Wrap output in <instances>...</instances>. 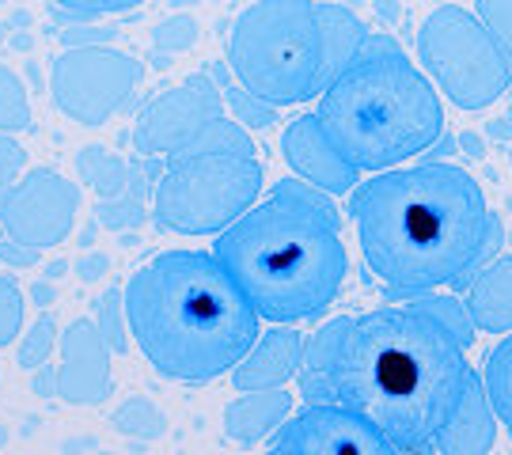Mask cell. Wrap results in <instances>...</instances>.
<instances>
[{"label":"cell","mask_w":512,"mask_h":455,"mask_svg":"<svg viewBox=\"0 0 512 455\" xmlns=\"http://www.w3.org/2000/svg\"><path fill=\"white\" fill-rule=\"evenodd\" d=\"M467 311L482 334L512 330V258L497 255L467 281Z\"/></svg>","instance_id":"cell-18"},{"label":"cell","mask_w":512,"mask_h":455,"mask_svg":"<svg viewBox=\"0 0 512 455\" xmlns=\"http://www.w3.org/2000/svg\"><path fill=\"white\" fill-rule=\"evenodd\" d=\"M99 315H103V323H99V330H103V338H107L110 349H126V304H122V311H118V289L107 292L103 300H99Z\"/></svg>","instance_id":"cell-26"},{"label":"cell","mask_w":512,"mask_h":455,"mask_svg":"<svg viewBox=\"0 0 512 455\" xmlns=\"http://www.w3.org/2000/svg\"><path fill=\"white\" fill-rule=\"evenodd\" d=\"M497 414L490 406V395H486V383H482V372L467 383L463 399H459L452 421L444 425V433L433 440L429 455H486L494 452L497 444Z\"/></svg>","instance_id":"cell-16"},{"label":"cell","mask_w":512,"mask_h":455,"mask_svg":"<svg viewBox=\"0 0 512 455\" xmlns=\"http://www.w3.org/2000/svg\"><path fill=\"white\" fill-rule=\"evenodd\" d=\"M31 126V95L16 69L0 65V133H23Z\"/></svg>","instance_id":"cell-20"},{"label":"cell","mask_w":512,"mask_h":455,"mask_svg":"<svg viewBox=\"0 0 512 455\" xmlns=\"http://www.w3.org/2000/svg\"><path fill=\"white\" fill-rule=\"evenodd\" d=\"M361 258L387 300L467 289L501 255L505 228L486 190L459 164L387 167L349 190Z\"/></svg>","instance_id":"cell-2"},{"label":"cell","mask_w":512,"mask_h":455,"mask_svg":"<svg viewBox=\"0 0 512 455\" xmlns=\"http://www.w3.org/2000/svg\"><path fill=\"white\" fill-rule=\"evenodd\" d=\"M145 80L141 57L110 46H73L50 65V99L76 126H103L133 103Z\"/></svg>","instance_id":"cell-9"},{"label":"cell","mask_w":512,"mask_h":455,"mask_svg":"<svg viewBox=\"0 0 512 455\" xmlns=\"http://www.w3.org/2000/svg\"><path fill=\"white\" fill-rule=\"evenodd\" d=\"M289 414H293V395L285 387L239 391V399L224 406V437L236 448H255L266 437H274Z\"/></svg>","instance_id":"cell-17"},{"label":"cell","mask_w":512,"mask_h":455,"mask_svg":"<svg viewBox=\"0 0 512 455\" xmlns=\"http://www.w3.org/2000/svg\"><path fill=\"white\" fill-rule=\"evenodd\" d=\"M27 319V304H23V289L12 277H0V349H8L19 338Z\"/></svg>","instance_id":"cell-24"},{"label":"cell","mask_w":512,"mask_h":455,"mask_svg":"<svg viewBox=\"0 0 512 455\" xmlns=\"http://www.w3.org/2000/svg\"><path fill=\"white\" fill-rule=\"evenodd\" d=\"M475 12L501 42V50L512 57V0H475Z\"/></svg>","instance_id":"cell-25"},{"label":"cell","mask_w":512,"mask_h":455,"mask_svg":"<svg viewBox=\"0 0 512 455\" xmlns=\"http://www.w3.org/2000/svg\"><path fill=\"white\" fill-rule=\"evenodd\" d=\"M213 255L270 323H315L330 311L349 277L342 217L330 194L304 179H277L232 220Z\"/></svg>","instance_id":"cell-3"},{"label":"cell","mask_w":512,"mask_h":455,"mask_svg":"<svg viewBox=\"0 0 512 455\" xmlns=\"http://www.w3.org/2000/svg\"><path fill=\"white\" fill-rule=\"evenodd\" d=\"M258 152L198 148L179 152L160 175L152 198V224L171 236H220L262 198Z\"/></svg>","instance_id":"cell-7"},{"label":"cell","mask_w":512,"mask_h":455,"mask_svg":"<svg viewBox=\"0 0 512 455\" xmlns=\"http://www.w3.org/2000/svg\"><path fill=\"white\" fill-rule=\"evenodd\" d=\"M224 114V95L209 76H186L179 88L164 91L152 107L141 114L133 129V145L141 156H179L194 145L213 118Z\"/></svg>","instance_id":"cell-12"},{"label":"cell","mask_w":512,"mask_h":455,"mask_svg":"<svg viewBox=\"0 0 512 455\" xmlns=\"http://www.w3.org/2000/svg\"><path fill=\"white\" fill-rule=\"evenodd\" d=\"M54 349H57L54 315L42 311L35 323L27 327V334H23V342H19V349H16V361H19V368H42Z\"/></svg>","instance_id":"cell-23"},{"label":"cell","mask_w":512,"mask_h":455,"mask_svg":"<svg viewBox=\"0 0 512 455\" xmlns=\"http://www.w3.org/2000/svg\"><path fill=\"white\" fill-rule=\"evenodd\" d=\"M281 156L293 167L296 179H304L330 198H342L361 182V167L338 148V141L330 137V129L323 126V118L315 110L296 114L293 122L281 129Z\"/></svg>","instance_id":"cell-13"},{"label":"cell","mask_w":512,"mask_h":455,"mask_svg":"<svg viewBox=\"0 0 512 455\" xmlns=\"http://www.w3.org/2000/svg\"><path fill=\"white\" fill-rule=\"evenodd\" d=\"M198 42V23L190 16H179V19H167L164 27L156 31V46L160 50H175V54H183Z\"/></svg>","instance_id":"cell-28"},{"label":"cell","mask_w":512,"mask_h":455,"mask_svg":"<svg viewBox=\"0 0 512 455\" xmlns=\"http://www.w3.org/2000/svg\"><path fill=\"white\" fill-rule=\"evenodd\" d=\"M129 338L145 361L179 383L228 376L258 338L262 315L213 251H164L122 289Z\"/></svg>","instance_id":"cell-4"},{"label":"cell","mask_w":512,"mask_h":455,"mask_svg":"<svg viewBox=\"0 0 512 455\" xmlns=\"http://www.w3.org/2000/svg\"><path fill=\"white\" fill-rule=\"evenodd\" d=\"M315 114L361 171L410 164L444 137V95L387 35L365 38L323 88Z\"/></svg>","instance_id":"cell-5"},{"label":"cell","mask_w":512,"mask_h":455,"mask_svg":"<svg viewBox=\"0 0 512 455\" xmlns=\"http://www.w3.org/2000/svg\"><path fill=\"white\" fill-rule=\"evenodd\" d=\"M103 270H107V258H103V255H95L92 266H88V262L80 266V273H84V277H95V273H103Z\"/></svg>","instance_id":"cell-30"},{"label":"cell","mask_w":512,"mask_h":455,"mask_svg":"<svg viewBox=\"0 0 512 455\" xmlns=\"http://www.w3.org/2000/svg\"><path fill=\"white\" fill-rule=\"evenodd\" d=\"M54 4L65 8V12H73V16L99 19V16H118V12H133V8H141L148 0H54Z\"/></svg>","instance_id":"cell-27"},{"label":"cell","mask_w":512,"mask_h":455,"mask_svg":"<svg viewBox=\"0 0 512 455\" xmlns=\"http://www.w3.org/2000/svg\"><path fill=\"white\" fill-rule=\"evenodd\" d=\"M308 338L293 323H274L270 330H258L251 349L228 372L236 391H258V387H285L304 364Z\"/></svg>","instance_id":"cell-15"},{"label":"cell","mask_w":512,"mask_h":455,"mask_svg":"<svg viewBox=\"0 0 512 455\" xmlns=\"http://www.w3.org/2000/svg\"><path fill=\"white\" fill-rule=\"evenodd\" d=\"M274 455H403L380 425L334 402H308L266 440Z\"/></svg>","instance_id":"cell-11"},{"label":"cell","mask_w":512,"mask_h":455,"mask_svg":"<svg viewBox=\"0 0 512 455\" xmlns=\"http://www.w3.org/2000/svg\"><path fill=\"white\" fill-rule=\"evenodd\" d=\"M110 346L95 319H73L61 334V368H57L54 395L76 406H95L110 399Z\"/></svg>","instance_id":"cell-14"},{"label":"cell","mask_w":512,"mask_h":455,"mask_svg":"<svg viewBox=\"0 0 512 455\" xmlns=\"http://www.w3.org/2000/svg\"><path fill=\"white\" fill-rule=\"evenodd\" d=\"M23 171H27V152H23V145L0 133V190L12 186Z\"/></svg>","instance_id":"cell-29"},{"label":"cell","mask_w":512,"mask_h":455,"mask_svg":"<svg viewBox=\"0 0 512 455\" xmlns=\"http://www.w3.org/2000/svg\"><path fill=\"white\" fill-rule=\"evenodd\" d=\"M80 171H84V179L99 186L103 194H114V190H122L129 179V167L126 160H118V156H110L103 148H88V152H80Z\"/></svg>","instance_id":"cell-22"},{"label":"cell","mask_w":512,"mask_h":455,"mask_svg":"<svg viewBox=\"0 0 512 455\" xmlns=\"http://www.w3.org/2000/svg\"><path fill=\"white\" fill-rule=\"evenodd\" d=\"M467 342L425 300L338 315L308 338L304 402H334L380 425L403 455H429L478 372Z\"/></svg>","instance_id":"cell-1"},{"label":"cell","mask_w":512,"mask_h":455,"mask_svg":"<svg viewBox=\"0 0 512 455\" xmlns=\"http://www.w3.org/2000/svg\"><path fill=\"white\" fill-rule=\"evenodd\" d=\"M418 61L459 110H486L512 88V57L490 27L459 4H440L418 27Z\"/></svg>","instance_id":"cell-8"},{"label":"cell","mask_w":512,"mask_h":455,"mask_svg":"<svg viewBox=\"0 0 512 455\" xmlns=\"http://www.w3.org/2000/svg\"><path fill=\"white\" fill-rule=\"evenodd\" d=\"M482 383H486V395H490V406H494L501 429L512 437V330L501 334V342L494 349H486Z\"/></svg>","instance_id":"cell-19"},{"label":"cell","mask_w":512,"mask_h":455,"mask_svg":"<svg viewBox=\"0 0 512 455\" xmlns=\"http://www.w3.org/2000/svg\"><path fill=\"white\" fill-rule=\"evenodd\" d=\"M365 38L368 27L342 4L255 0L232 23L224 57L251 95L270 107H300L323 95Z\"/></svg>","instance_id":"cell-6"},{"label":"cell","mask_w":512,"mask_h":455,"mask_svg":"<svg viewBox=\"0 0 512 455\" xmlns=\"http://www.w3.org/2000/svg\"><path fill=\"white\" fill-rule=\"evenodd\" d=\"M509 156H512V152H509Z\"/></svg>","instance_id":"cell-31"},{"label":"cell","mask_w":512,"mask_h":455,"mask_svg":"<svg viewBox=\"0 0 512 455\" xmlns=\"http://www.w3.org/2000/svg\"><path fill=\"white\" fill-rule=\"evenodd\" d=\"M110 425L133 440H156L167 429L164 410H160L152 399H129L126 406L110 418Z\"/></svg>","instance_id":"cell-21"},{"label":"cell","mask_w":512,"mask_h":455,"mask_svg":"<svg viewBox=\"0 0 512 455\" xmlns=\"http://www.w3.org/2000/svg\"><path fill=\"white\" fill-rule=\"evenodd\" d=\"M80 220V190L54 167L23 171L0 190V232L27 251H50L73 236Z\"/></svg>","instance_id":"cell-10"}]
</instances>
